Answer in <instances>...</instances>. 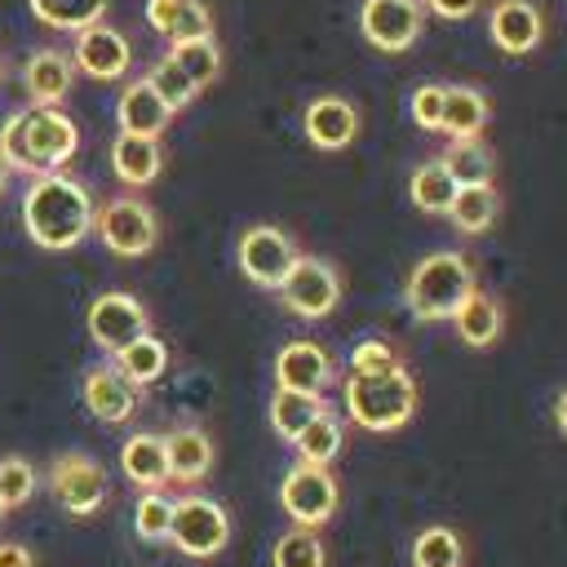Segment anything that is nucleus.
Instances as JSON below:
<instances>
[{
	"label": "nucleus",
	"instance_id": "nucleus-1",
	"mask_svg": "<svg viewBox=\"0 0 567 567\" xmlns=\"http://www.w3.org/2000/svg\"><path fill=\"white\" fill-rule=\"evenodd\" d=\"M93 213H97V204H93L89 186L66 173H44L22 195V226H27L31 244H40L49 252L75 248L93 230Z\"/></svg>",
	"mask_w": 567,
	"mask_h": 567
},
{
	"label": "nucleus",
	"instance_id": "nucleus-2",
	"mask_svg": "<svg viewBox=\"0 0 567 567\" xmlns=\"http://www.w3.org/2000/svg\"><path fill=\"white\" fill-rule=\"evenodd\" d=\"M80 151V128L62 106H27L13 111L0 128V159L9 173L44 177L58 173Z\"/></svg>",
	"mask_w": 567,
	"mask_h": 567
},
{
	"label": "nucleus",
	"instance_id": "nucleus-3",
	"mask_svg": "<svg viewBox=\"0 0 567 567\" xmlns=\"http://www.w3.org/2000/svg\"><path fill=\"white\" fill-rule=\"evenodd\" d=\"M341 394H346V416L372 434H390L416 412V381L403 372V363L390 372H350Z\"/></svg>",
	"mask_w": 567,
	"mask_h": 567
},
{
	"label": "nucleus",
	"instance_id": "nucleus-4",
	"mask_svg": "<svg viewBox=\"0 0 567 567\" xmlns=\"http://www.w3.org/2000/svg\"><path fill=\"white\" fill-rule=\"evenodd\" d=\"M474 288H478V284H474L470 257L443 248V252H430V257H421V261L412 266V275H408V284H403V301H408V310H412L416 319L439 323V319H452V315L461 310V301H465Z\"/></svg>",
	"mask_w": 567,
	"mask_h": 567
},
{
	"label": "nucleus",
	"instance_id": "nucleus-5",
	"mask_svg": "<svg viewBox=\"0 0 567 567\" xmlns=\"http://www.w3.org/2000/svg\"><path fill=\"white\" fill-rule=\"evenodd\" d=\"M168 540L186 554V558H213L226 549L230 540V514L213 501V496H182L173 501V523H168Z\"/></svg>",
	"mask_w": 567,
	"mask_h": 567
},
{
	"label": "nucleus",
	"instance_id": "nucleus-6",
	"mask_svg": "<svg viewBox=\"0 0 567 567\" xmlns=\"http://www.w3.org/2000/svg\"><path fill=\"white\" fill-rule=\"evenodd\" d=\"M93 230L97 239L115 252V257H146L159 239V221L155 213L137 199V195H120V199H106L97 213H93Z\"/></svg>",
	"mask_w": 567,
	"mask_h": 567
},
{
	"label": "nucleus",
	"instance_id": "nucleus-7",
	"mask_svg": "<svg viewBox=\"0 0 567 567\" xmlns=\"http://www.w3.org/2000/svg\"><path fill=\"white\" fill-rule=\"evenodd\" d=\"M337 501H341V487H337V478L328 474V465H306V461H297V465L284 474L279 505H284V514H288L297 527H310V532L323 527V523L332 518Z\"/></svg>",
	"mask_w": 567,
	"mask_h": 567
},
{
	"label": "nucleus",
	"instance_id": "nucleus-8",
	"mask_svg": "<svg viewBox=\"0 0 567 567\" xmlns=\"http://www.w3.org/2000/svg\"><path fill=\"white\" fill-rule=\"evenodd\" d=\"M49 496L71 518H89L106 505V470L84 452H62L49 465Z\"/></svg>",
	"mask_w": 567,
	"mask_h": 567
},
{
	"label": "nucleus",
	"instance_id": "nucleus-9",
	"mask_svg": "<svg viewBox=\"0 0 567 567\" xmlns=\"http://www.w3.org/2000/svg\"><path fill=\"white\" fill-rule=\"evenodd\" d=\"M297 239L288 235V230H279V226H248L244 235H239V270H244V279H252L257 288H275L279 292V284L288 279V270L297 266Z\"/></svg>",
	"mask_w": 567,
	"mask_h": 567
},
{
	"label": "nucleus",
	"instance_id": "nucleus-10",
	"mask_svg": "<svg viewBox=\"0 0 567 567\" xmlns=\"http://www.w3.org/2000/svg\"><path fill=\"white\" fill-rule=\"evenodd\" d=\"M279 297L297 319H323L341 301V275L323 257H297V266L279 284Z\"/></svg>",
	"mask_w": 567,
	"mask_h": 567
},
{
	"label": "nucleus",
	"instance_id": "nucleus-11",
	"mask_svg": "<svg viewBox=\"0 0 567 567\" xmlns=\"http://www.w3.org/2000/svg\"><path fill=\"white\" fill-rule=\"evenodd\" d=\"M146 332H151V315L133 292L115 288V292H102V297L89 301V337H93L97 350L120 354L128 341H137Z\"/></svg>",
	"mask_w": 567,
	"mask_h": 567
},
{
	"label": "nucleus",
	"instance_id": "nucleus-12",
	"mask_svg": "<svg viewBox=\"0 0 567 567\" xmlns=\"http://www.w3.org/2000/svg\"><path fill=\"white\" fill-rule=\"evenodd\" d=\"M421 22H425L421 0H363L359 9V31L381 53L412 49L421 40Z\"/></svg>",
	"mask_w": 567,
	"mask_h": 567
},
{
	"label": "nucleus",
	"instance_id": "nucleus-13",
	"mask_svg": "<svg viewBox=\"0 0 567 567\" xmlns=\"http://www.w3.org/2000/svg\"><path fill=\"white\" fill-rule=\"evenodd\" d=\"M128 62H133V49H128V40H124L115 27L93 22V27L75 31L71 66H75V71H84L89 80H124Z\"/></svg>",
	"mask_w": 567,
	"mask_h": 567
},
{
	"label": "nucleus",
	"instance_id": "nucleus-14",
	"mask_svg": "<svg viewBox=\"0 0 567 567\" xmlns=\"http://www.w3.org/2000/svg\"><path fill=\"white\" fill-rule=\"evenodd\" d=\"M487 31H492V44L509 58H523L540 44L545 35V18L532 0H496L492 13H487Z\"/></svg>",
	"mask_w": 567,
	"mask_h": 567
},
{
	"label": "nucleus",
	"instance_id": "nucleus-15",
	"mask_svg": "<svg viewBox=\"0 0 567 567\" xmlns=\"http://www.w3.org/2000/svg\"><path fill=\"white\" fill-rule=\"evenodd\" d=\"M332 359L315 341H292L275 354V385L297 390V394H323L332 385Z\"/></svg>",
	"mask_w": 567,
	"mask_h": 567
},
{
	"label": "nucleus",
	"instance_id": "nucleus-16",
	"mask_svg": "<svg viewBox=\"0 0 567 567\" xmlns=\"http://www.w3.org/2000/svg\"><path fill=\"white\" fill-rule=\"evenodd\" d=\"M84 408H89L102 425H124V421L137 412V385L124 381V377L115 372V363L89 368V377H84Z\"/></svg>",
	"mask_w": 567,
	"mask_h": 567
},
{
	"label": "nucleus",
	"instance_id": "nucleus-17",
	"mask_svg": "<svg viewBox=\"0 0 567 567\" xmlns=\"http://www.w3.org/2000/svg\"><path fill=\"white\" fill-rule=\"evenodd\" d=\"M71 84H75V66L58 49H35L22 66V89H27L31 106H62Z\"/></svg>",
	"mask_w": 567,
	"mask_h": 567
},
{
	"label": "nucleus",
	"instance_id": "nucleus-18",
	"mask_svg": "<svg viewBox=\"0 0 567 567\" xmlns=\"http://www.w3.org/2000/svg\"><path fill=\"white\" fill-rule=\"evenodd\" d=\"M301 124H306L310 146H319V151H341V146H350L354 133H359V111H354L350 102H341V97H315V102L306 106Z\"/></svg>",
	"mask_w": 567,
	"mask_h": 567
},
{
	"label": "nucleus",
	"instance_id": "nucleus-19",
	"mask_svg": "<svg viewBox=\"0 0 567 567\" xmlns=\"http://www.w3.org/2000/svg\"><path fill=\"white\" fill-rule=\"evenodd\" d=\"M168 483H199L213 470V439L199 425H177L164 434Z\"/></svg>",
	"mask_w": 567,
	"mask_h": 567
},
{
	"label": "nucleus",
	"instance_id": "nucleus-20",
	"mask_svg": "<svg viewBox=\"0 0 567 567\" xmlns=\"http://www.w3.org/2000/svg\"><path fill=\"white\" fill-rule=\"evenodd\" d=\"M120 470H124V478H133L142 492H164V483H168L164 434H151V430L128 434L124 447H120Z\"/></svg>",
	"mask_w": 567,
	"mask_h": 567
},
{
	"label": "nucleus",
	"instance_id": "nucleus-21",
	"mask_svg": "<svg viewBox=\"0 0 567 567\" xmlns=\"http://www.w3.org/2000/svg\"><path fill=\"white\" fill-rule=\"evenodd\" d=\"M115 120H120V133H133V137H155L168 128L173 111L159 102V93L146 84V80H133L124 93H120V106H115Z\"/></svg>",
	"mask_w": 567,
	"mask_h": 567
},
{
	"label": "nucleus",
	"instance_id": "nucleus-22",
	"mask_svg": "<svg viewBox=\"0 0 567 567\" xmlns=\"http://www.w3.org/2000/svg\"><path fill=\"white\" fill-rule=\"evenodd\" d=\"M483 128H487V97L470 84H447L439 133H447V142H470L483 137Z\"/></svg>",
	"mask_w": 567,
	"mask_h": 567
},
{
	"label": "nucleus",
	"instance_id": "nucleus-23",
	"mask_svg": "<svg viewBox=\"0 0 567 567\" xmlns=\"http://www.w3.org/2000/svg\"><path fill=\"white\" fill-rule=\"evenodd\" d=\"M111 168L124 186H151L164 168V151L155 137H133V133H120L111 142Z\"/></svg>",
	"mask_w": 567,
	"mask_h": 567
},
{
	"label": "nucleus",
	"instance_id": "nucleus-24",
	"mask_svg": "<svg viewBox=\"0 0 567 567\" xmlns=\"http://www.w3.org/2000/svg\"><path fill=\"white\" fill-rule=\"evenodd\" d=\"M452 323H456V337L465 341V346H474V350H483V346H492L501 332H505V310H501V301L492 297V292H470L465 301H461V310L452 315Z\"/></svg>",
	"mask_w": 567,
	"mask_h": 567
},
{
	"label": "nucleus",
	"instance_id": "nucleus-25",
	"mask_svg": "<svg viewBox=\"0 0 567 567\" xmlns=\"http://www.w3.org/2000/svg\"><path fill=\"white\" fill-rule=\"evenodd\" d=\"M115 359V372L124 377V381H133L137 390L142 385H155L164 372H168V346L159 341V337H137V341H128L120 354H111Z\"/></svg>",
	"mask_w": 567,
	"mask_h": 567
},
{
	"label": "nucleus",
	"instance_id": "nucleus-26",
	"mask_svg": "<svg viewBox=\"0 0 567 567\" xmlns=\"http://www.w3.org/2000/svg\"><path fill=\"white\" fill-rule=\"evenodd\" d=\"M439 164L447 168V177L461 186H492V151L483 146V137H470V142H447V151L439 155Z\"/></svg>",
	"mask_w": 567,
	"mask_h": 567
},
{
	"label": "nucleus",
	"instance_id": "nucleus-27",
	"mask_svg": "<svg viewBox=\"0 0 567 567\" xmlns=\"http://www.w3.org/2000/svg\"><path fill=\"white\" fill-rule=\"evenodd\" d=\"M319 412H328L323 394H297V390H279V385H275V394H270V430H275L284 443H292Z\"/></svg>",
	"mask_w": 567,
	"mask_h": 567
},
{
	"label": "nucleus",
	"instance_id": "nucleus-28",
	"mask_svg": "<svg viewBox=\"0 0 567 567\" xmlns=\"http://www.w3.org/2000/svg\"><path fill=\"white\" fill-rule=\"evenodd\" d=\"M27 4H31L35 22H44L53 31H84V27L102 22L111 9V0H27Z\"/></svg>",
	"mask_w": 567,
	"mask_h": 567
},
{
	"label": "nucleus",
	"instance_id": "nucleus-29",
	"mask_svg": "<svg viewBox=\"0 0 567 567\" xmlns=\"http://www.w3.org/2000/svg\"><path fill=\"white\" fill-rule=\"evenodd\" d=\"M496 213H501L496 186H461L456 199H452V208H447L452 226L465 230V235H483V230L496 221Z\"/></svg>",
	"mask_w": 567,
	"mask_h": 567
},
{
	"label": "nucleus",
	"instance_id": "nucleus-30",
	"mask_svg": "<svg viewBox=\"0 0 567 567\" xmlns=\"http://www.w3.org/2000/svg\"><path fill=\"white\" fill-rule=\"evenodd\" d=\"M341 443H346V425H341V416H332V412H319V416L292 439V447H297V456H301L306 465H332V456L341 452Z\"/></svg>",
	"mask_w": 567,
	"mask_h": 567
},
{
	"label": "nucleus",
	"instance_id": "nucleus-31",
	"mask_svg": "<svg viewBox=\"0 0 567 567\" xmlns=\"http://www.w3.org/2000/svg\"><path fill=\"white\" fill-rule=\"evenodd\" d=\"M408 195H412V204L421 208V213H447L452 208V199H456V182L447 177V168L439 164V159H430V164H421L416 173H412V182H408Z\"/></svg>",
	"mask_w": 567,
	"mask_h": 567
},
{
	"label": "nucleus",
	"instance_id": "nucleus-32",
	"mask_svg": "<svg viewBox=\"0 0 567 567\" xmlns=\"http://www.w3.org/2000/svg\"><path fill=\"white\" fill-rule=\"evenodd\" d=\"M168 58L182 66V75H186L195 89H204V84H213V80L221 75V49H217L213 35H208V40H182V44H173Z\"/></svg>",
	"mask_w": 567,
	"mask_h": 567
},
{
	"label": "nucleus",
	"instance_id": "nucleus-33",
	"mask_svg": "<svg viewBox=\"0 0 567 567\" xmlns=\"http://www.w3.org/2000/svg\"><path fill=\"white\" fill-rule=\"evenodd\" d=\"M461 563H465V549L452 527H425L412 540V567H461Z\"/></svg>",
	"mask_w": 567,
	"mask_h": 567
},
{
	"label": "nucleus",
	"instance_id": "nucleus-34",
	"mask_svg": "<svg viewBox=\"0 0 567 567\" xmlns=\"http://www.w3.org/2000/svg\"><path fill=\"white\" fill-rule=\"evenodd\" d=\"M270 563H275V567H328V554H323L319 532L292 527V532H284V536L275 540Z\"/></svg>",
	"mask_w": 567,
	"mask_h": 567
},
{
	"label": "nucleus",
	"instance_id": "nucleus-35",
	"mask_svg": "<svg viewBox=\"0 0 567 567\" xmlns=\"http://www.w3.org/2000/svg\"><path fill=\"white\" fill-rule=\"evenodd\" d=\"M146 84L159 93V102L168 106V111H182V106H190V97L199 93L186 75H182V66L173 62V58H159L151 71H146Z\"/></svg>",
	"mask_w": 567,
	"mask_h": 567
},
{
	"label": "nucleus",
	"instance_id": "nucleus-36",
	"mask_svg": "<svg viewBox=\"0 0 567 567\" xmlns=\"http://www.w3.org/2000/svg\"><path fill=\"white\" fill-rule=\"evenodd\" d=\"M35 470L27 456H0V505L4 509H18L35 496Z\"/></svg>",
	"mask_w": 567,
	"mask_h": 567
},
{
	"label": "nucleus",
	"instance_id": "nucleus-37",
	"mask_svg": "<svg viewBox=\"0 0 567 567\" xmlns=\"http://www.w3.org/2000/svg\"><path fill=\"white\" fill-rule=\"evenodd\" d=\"M168 523H173V496L164 492H142L137 509H133V527L142 540H168Z\"/></svg>",
	"mask_w": 567,
	"mask_h": 567
},
{
	"label": "nucleus",
	"instance_id": "nucleus-38",
	"mask_svg": "<svg viewBox=\"0 0 567 567\" xmlns=\"http://www.w3.org/2000/svg\"><path fill=\"white\" fill-rule=\"evenodd\" d=\"M208 35H213V13H208V4H204V0H182L168 40L182 44V40H208Z\"/></svg>",
	"mask_w": 567,
	"mask_h": 567
},
{
	"label": "nucleus",
	"instance_id": "nucleus-39",
	"mask_svg": "<svg viewBox=\"0 0 567 567\" xmlns=\"http://www.w3.org/2000/svg\"><path fill=\"white\" fill-rule=\"evenodd\" d=\"M443 93H447V84H421V89L412 93V120H416L421 128H430V133H439V120H443Z\"/></svg>",
	"mask_w": 567,
	"mask_h": 567
},
{
	"label": "nucleus",
	"instance_id": "nucleus-40",
	"mask_svg": "<svg viewBox=\"0 0 567 567\" xmlns=\"http://www.w3.org/2000/svg\"><path fill=\"white\" fill-rule=\"evenodd\" d=\"M350 368H354V372H390V368H399V359H394V350H390L385 341L368 337V341H359V346H354Z\"/></svg>",
	"mask_w": 567,
	"mask_h": 567
},
{
	"label": "nucleus",
	"instance_id": "nucleus-41",
	"mask_svg": "<svg viewBox=\"0 0 567 567\" xmlns=\"http://www.w3.org/2000/svg\"><path fill=\"white\" fill-rule=\"evenodd\" d=\"M177 9H182V0H146V22H151L159 35H168V31H173Z\"/></svg>",
	"mask_w": 567,
	"mask_h": 567
},
{
	"label": "nucleus",
	"instance_id": "nucleus-42",
	"mask_svg": "<svg viewBox=\"0 0 567 567\" xmlns=\"http://www.w3.org/2000/svg\"><path fill=\"white\" fill-rule=\"evenodd\" d=\"M478 4H483V0H421V9H430L434 18H452V22L470 18Z\"/></svg>",
	"mask_w": 567,
	"mask_h": 567
},
{
	"label": "nucleus",
	"instance_id": "nucleus-43",
	"mask_svg": "<svg viewBox=\"0 0 567 567\" xmlns=\"http://www.w3.org/2000/svg\"><path fill=\"white\" fill-rule=\"evenodd\" d=\"M0 567H35V558H31V549H27V545L4 540V545H0Z\"/></svg>",
	"mask_w": 567,
	"mask_h": 567
},
{
	"label": "nucleus",
	"instance_id": "nucleus-44",
	"mask_svg": "<svg viewBox=\"0 0 567 567\" xmlns=\"http://www.w3.org/2000/svg\"><path fill=\"white\" fill-rule=\"evenodd\" d=\"M554 421H558V430L567 434V390H563V394L554 399Z\"/></svg>",
	"mask_w": 567,
	"mask_h": 567
},
{
	"label": "nucleus",
	"instance_id": "nucleus-45",
	"mask_svg": "<svg viewBox=\"0 0 567 567\" xmlns=\"http://www.w3.org/2000/svg\"><path fill=\"white\" fill-rule=\"evenodd\" d=\"M4 186H9V164L0 159V195H4Z\"/></svg>",
	"mask_w": 567,
	"mask_h": 567
},
{
	"label": "nucleus",
	"instance_id": "nucleus-46",
	"mask_svg": "<svg viewBox=\"0 0 567 567\" xmlns=\"http://www.w3.org/2000/svg\"><path fill=\"white\" fill-rule=\"evenodd\" d=\"M0 84H4V58H0Z\"/></svg>",
	"mask_w": 567,
	"mask_h": 567
},
{
	"label": "nucleus",
	"instance_id": "nucleus-47",
	"mask_svg": "<svg viewBox=\"0 0 567 567\" xmlns=\"http://www.w3.org/2000/svg\"><path fill=\"white\" fill-rule=\"evenodd\" d=\"M4 514H9V509H4V505H0V523H4Z\"/></svg>",
	"mask_w": 567,
	"mask_h": 567
}]
</instances>
